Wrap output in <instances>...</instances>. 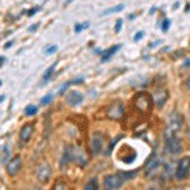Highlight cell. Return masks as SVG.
<instances>
[{
  "label": "cell",
  "mask_w": 190,
  "mask_h": 190,
  "mask_svg": "<svg viewBox=\"0 0 190 190\" xmlns=\"http://www.w3.org/2000/svg\"><path fill=\"white\" fill-rule=\"evenodd\" d=\"M102 146H103V138L100 135H95L93 137V141H91V147H93V152L95 155H98L102 150Z\"/></svg>",
  "instance_id": "obj_15"
},
{
  "label": "cell",
  "mask_w": 190,
  "mask_h": 190,
  "mask_svg": "<svg viewBox=\"0 0 190 190\" xmlns=\"http://www.w3.org/2000/svg\"><path fill=\"white\" fill-rule=\"evenodd\" d=\"M107 114L112 119H121L124 114V107L122 105V103H114L108 108Z\"/></svg>",
  "instance_id": "obj_7"
},
{
  "label": "cell",
  "mask_w": 190,
  "mask_h": 190,
  "mask_svg": "<svg viewBox=\"0 0 190 190\" xmlns=\"http://www.w3.org/2000/svg\"><path fill=\"white\" fill-rule=\"evenodd\" d=\"M32 136H33V125L32 124L23 125V128L20 129V133H19V138L22 141V143H27Z\"/></svg>",
  "instance_id": "obj_12"
},
{
  "label": "cell",
  "mask_w": 190,
  "mask_h": 190,
  "mask_svg": "<svg viewBox=\"0 0 190 190\" xmlns=\"http://www.w3.org/2000/svg\"><path fill=\"white\" fill-rule=\"evenodd\" d=\"M89 25H90V23H89V22L77 23V24H75V27H74V31H75L76 33H80L81 31H84V29H86V28H89Z\"/></svg>",
  "instance_id": "obj_19"
},
{
  "label": "cell",
  "mask_w": 190,
  "mask_h": 190,
  "mask_svg": "<svg viewBox=\"0 0 190 190\" xmlns=\"http://www.w3.org/2000/svg\"><path fill=\"white\" fill-rule=\"evenodd\" d=\"M122 23H123V19H122V18H119V19L117 20V23H115V27H114L115 33H119V32H121V29H122Z\"/></svg>",
  "instance_id": "obj_26"
},
{
  "label": "cell",
  "mask_w": 190,
  "mask_h": 190,
  "mask_svg": "<svg viewBox=\"0 0 190 190\" xmlns=\"http://www.w3.org/2000/svg\"><path fill=\"white\" fill-rule=\"evenodd\" d=\"M52 190H68V186L63 181H56L52 186Z\"/></svg>",
  "instance_id": "obj_18"
},
{
  "label": "cell",
  "mask_w": 190,
  "mask_h": 190,
  "mask_svg": "<svg viewBox=\"0 0 190 190\" xmlns=\"http://www.w3.org/2000/svg\"><path fill=\"white\" fill-rule=\"evenodd\" d=\"M155 10H156V6H153V8L151 9V12H150V14H151V15H152V14H153V12H155Z\"/></svg>",
  "instance_id": "obj_35"
},
{
  "label": "cell",
  "mask_w": 190,
  "mask_h": 190,
  "mask_svg": "<svg viewBox=\"0 0 190 190\" xmlns=\"http://www.w3.org/2000/svg\"><path fill=\"white\" fill-rule=\"evenodd\" d=\"M55 67H56V63L51 65L50 67H48V68L46 70V72H45V75H43V80H45V81H48V80L51 79V76H52V72H53Z\"/></svg>",
  "instance_id": "obj_21"
},
{
  "label": "cell",
  "mask_w": 190,
  "mask_h": 190,
  "mask_svg": "<svg viewBox=\"0 0 190 190\" xmlns=\"http://www.w3.org/2000/svg\"><path fill=\"white\" fill-rule=\"evenodd\" d=\"M181 123H182L181 115L179 113H174L170 117V122H168V124H167V128H166L165 133H174V135H176V132L180 129V127H181Z\"/></svg>",
  "instance_id": "obj_6"
},
{
  "label": "cell",
  "mask_w": 190,
  "mask_h": 190,
  "mask_svg": "<svg viewBox=\"0 0 190 190\" xmlns=\"http://www.w3.org/2000/svg\"><path fill=\"white\" fill-rule=\"evenodd\" d=\"M65 157L76 162L79 166H85L88 162V157H86V153L82 148L80 147H75V146H70L66 148L65 151Z\"/></svg>",
  "instance_id": "obj_1"
},
{
  "label": "cell",
  "mask_w": 190,
  "mask_h": 190,
  "mask_svg": "<svg viewBox=\"0 0 190 190\" xmlns=\"http://www.w3.org/2000/svg\"><path fill=\"white\" fill-rule=\"evenodd\" d=\"M4 62H5V58H4V57H2V65H4Z\"/></svg>",
  "instance_id": "obj_37"
},
{
  "label": "cell",
  "mask_w": 190,
  "mask_h": 190,
  "mask_svg": "<svg viewBox=\"0 0 190 190\" xmlns=\"http://www.w3.org/2000/svg\"><path fill=\"white\" fill-rule=\"evenodd\" d=\"M121 47H122V45H115V46L109 47L107 51H104V52L102 53V62H105V61L110 60L112 57H113V55L117 53V51L121 50Z\"/></svg>",
  "instance_id": "obj_14"
},
{
  "label": "cell",
  "mask_w": 190,
  "mask_h": 190,
  "mask_svg": "<svg viewBox=\"0 0 190 190\" xmlns=\"http://www.w3.org/2000/svg\"><path fill=\"white\" fill-rule=\"evenodd\" d=\"M186 88L190 89V76H189V79L186 80Z\"/></svg>",
  "instance_id": "obj_32"
},
{
  "label": "cell",
  "mask_w": 190,
  "mask_h": 190,
  "mask_svg": "<svg viewBox=\"0 0 190 190\" xmlns=\"http://www.w3.org/2000/svg\"><path fill=\"white\" fill-rule=\"evenodd\" d=\"M37 110H38V108L36 107V105H28V107L24 109V113H25V115H34L37 113Z\"/></svg>",
  "instance_id": "obj_22"
},
{
  "label": "cell",
  "mask_w": 190,
  "mask_h": 190,
  "mask_svg": "<svg viewBox=\"0 0 190 190\" xmlns=\"http://www.w3.org/2000/svg\"><path fill=\"white\" fill-rule=\"evenodd\" d=\"M38 27H39V23H36V24H33V25H31L29 28H28V31H29V32H34V31L38 29Z\"/></svg>",
  "instance_id": "obj_30"
},
{
  "label": "cell",
  "mask_w": 190,
  "mask_h": 190,
  "mask_svg": "<svg viewBox=\"0 0 190 190\" xmlns=\"http://www.w3.org/2000/svg\"><path fill=\"white\" fill-rule=\"evenodd\" d=\"M124 179L121 175H109L104 179V186L108 190H117L123 185Z\"/></svg>",
  "instance_id": "obj_5"
},
{
  "label": "cell",
  "mask_w": 190,
  "mask_h": 190,
  "mask_svg": "<svg viewBox=\"0 0 190 190\" xmlns=\"http://www.w3.org/2000/svg\"><path fill=\"white\" fill-rule=\"evenodd\" d=\"M20 167H22V160H20L19 156H15L14 158H12L8 165H6V171L10 176H15L18 174V171L20 170Z\"/></svg>",
  "instance_id": "obj_10"
},
{
  "label": "cell",
  "mask_w": 190,
  "mask_h": 190,
  "mask_svg": "<svg viewBox=\"0 0 190 190\" xmlns=\"http://www.w3.org/2000/svg\"><path fill=\"white\" fill-rule=\"evenodd\" d=\"M50 176H51V167L47 162H43L42 165H39L38 170H37V178L39 181L42 182H47L50 180Z\"/></svg>",
  "instance_id": "obj_11"
},
{
  "label": "cell",
  "mask_w": 190,
  "mask_h": 190,
  "mask_svg": "<svg viewBox=\"0 0 190 190\" xmlns=\"http://www.w3.org/2000/svg\"><path fill=\"white\" fill-rule=\"evenodd\" d=\"M39 9H41V6H37V8H32L29 12H28V15H29V17H32L33 14H34V13H37Z\"/></svg>",
  "instance_id": "obj_29"
},
{
  "label": "cell",
  "mask_w": 190,
  "mask_h": 190,
  "mask_svg": "<svg viewBox=\"0 0 190 190\" xmlns=\"http://www.w3.org/2000/svg\"><path fill=\"white\" fill-rule=\"evenodd\" d=\"M170 24H171V20H170V19H165L164 22H162V24H160L161 29H162L164 33H166V32L168 31V28H170Z\"/></svg>",
  "instance_id": "obj_24"
},
{
  "label": "cell",
  "mask_w": 190,
  "mask_h": 190,
  "mask_svg": "<svg viewBox=\"0 0 190 190\" xmlns=\"http://www.w3.org/2000/svg\"><path fill=\"white\" fill-rule=\"evenodd\" d=\"M160 165H161V156H160V155L153 153L152 156L150 157V160L147 161V164H146V174L147 175L153 174L158 168Z\"/></svg>",
  "instance_id": "obj_9"
},
{
  "label": "cell",
  "mask_w": 190,
  "mask_h": 190,
  "mask_svg": "<svg viewBox=\"0 0 190 190\" xmlns=\"http://www.w3.org/2000/svg\"><path fill=\"white\" fill-rule=\"evenodd\" d=\"M165 141H166V150L172 153L178 155L181 152V142L174 133H165Z\"/></svg>",
  "instance_id": "obj_3"
},
{
  "label": "cell",
  "mask_w": 190,
  "mask_h": 190,
  "mask_svg": "<svg viewBox=\"0 0 190 190\" xmlns=\"http://www.w3.org/2000/svg\"><path fill=\"white\" fill-rule=\"evenodd\" d=\"M82 100H84V95L80 93V91L72 90V91H68L66 94V103L70 105V107H76V105L81 104Z\"/></svg>",
  "instance_id": "obj_8"
},
{
  "label": "cell",
  "mask_w": 190,
  "mask_h": 190,
  "mask_svg": "<svg viewBox=\"0 0 190 190\" xmlns=\"http://www.w3.org/2000/svg\"><path fill=\"white\" fill-rule=\"evenodd\" d=\"M167 98H168V93H167V90H165V89H158L156 93H155V95H153L155 103H156L160 108L165 104V102L167 100Z\"/></svg>",
  "instance_id": "obj_13"
},
{
  "label": "cell",
  "mask_w": 190,
  "mask_h": 190,
  "mask_svg": "<svg viewBox=\"0 0 190 190\" xmlns=\"http://www.w3.org/2000/svg\"><path fill=\"white\" fill-rule=\"evenodd\" d=\"M70 84H71V82H66V84H63V86L60 89V91H58V93H60V94H63V93H65V90H66V89L70 86Z\"/></svg>",
  "instance_id": "obj_28"
},
{
  "label": "cell",
  "mask_w": 190,
  "mask_h": 190,
  "mask_svg": "<svg viewBox=\"0 0 190 190\" xmlns=\"http://www.w3.org/2000/svg\"><path fill=\"white\" fill-rule=\"evenodd\" d=\"M13 45V41H9V42H6V43L4 45V48H10Z\"/></svg>",
  "instance_id": "obj_31"
},
{
  "label": "cell",
  "mask_w": 190,
  "mask_h": 190,
  "mask_svg": "<svg viewBox=\"0 0 190 190\" xmlns=\"http://www.w3.org/2000/svg\"><path fill=\"white\" fill-rule=\"evenodd\" d=\"M184 66H185V67H186V66H190V58H189L188 61H185V65H184Z\"/></svg>",
  "instance_id": "obj_34"
},
{
  "label": "cell",
  "mask_w": 190,
  "mask_h": 190,
  "mask_svg": "<svg viewBox=\"0 0 190 190\" xmlns=\"http://www.w3.org/2000/svg\"><path fill=\"white\" fill-rule=\"evenodd\" d=\"M123 9H124V5H123V4H119V5H115V6H112V8H109V9L103 10L102 15H109V14H112V13H118V12H122Z\"/></svg>",
  "instance_id": "obj_16"
},
{
  "label": "cell",
  "mask_w": 190,
  "mask_h": 190,
  "mask_svg": "<svg viewBox=\"0 0 190 190\" xmlns=\"http://www.w3.org/2000/svg\"><path fill=\"white\" fill-rule=\"evenodd\" d=\"M84 190H98V181H96V179L90 180L86 184V186H85V189H84Z\"/></svg>",
  "instance_id": "obj_23"
},
{
  "label": "cell",
  "mask_w": 190,
  "mask_h": 190,
  "mask_svg": "<svg viewBox=\"0 0 190 190\" xmlns=\"http://www.w3.org/2000/svg\"><path fill=\"white\" fill-rule=\"evenodd\" d=\"M2 153H3V156H2V164L4 165L5 162H8V160H9V155H10V151H9V147L4 145L3 146V148H2Z\"/></svg>",
  "instance_id": "obj_17"
},
{
  "label": "cell",
  "mask_w": 190,
  "mask_h": 190,
  "mask_svg": "<svg viewBox=\"0 0 190 190\" xmlns=\"http://www.w3.org/2000/svg\"><path fill=\"white\" fill-rule=\"evenodd\" d=\"M179 5H180V3L178 2V3H175V5H174V8L172 9H176V8H179Z\"/></svg>",
  "instance_id": "obj_33"
},
{
  "label": "cell",
  "mask_w": 190,
  "mask_h": 190,
  "mask_svg": "<svg viewBox=\"0 0 190 190\" xmlns=\"http://www.w3.org/2000/svg\"><path fill=\"white\" fill-rule=\"evenodd\" d=\"M190 10V3H189V5H186V8H185V12H189Z\"/></svg>",
  "instance_id": "obj_36"
},
{
  "label": "cell",
  "mask_w": 190,
  "mask_h": 190,
  "mask_svg": "<svg viewBox=\"0 0 190 190\" xmlns=\"http://www.w3.org/2000/svg\"><path fill=\"white\" fill-rule=\"evenodd\" d=\"M52 99H53V95H52V94H48V95L43 96V98L41 99V105H47V104H50V103L52 102Z\"/></svg>",
  "instance_id": "obj_25"
},
{
  "label": "cell",
  "mask_w": 190,
  "mask_h": 190,
  "mask_svg": "<svg viewBox=\"0 0 190 190\" xmlns=\"http://www.w3.org/2000/svg\"><path fill=\"white\" fill-rule=\"evenodd\" d=\"M143 37H145V32H143V31H139V32L136 33V36L133 37V41H135V42H138V41L142 39Z\"/></svg>",
  "instance_id": "obj_27"
},
{
  "label": "cell",
  "mask_w": 190,
  "mask_h": 190,
  "mask_svg": "<svg viewBox=\"0 0 190 190\" xmlns=\"http://www.w3.org/2000/svg\"><path fill=\"white\" fill-rule=\"evenodd\" d=\"M57 46L56 45H48V46H46L45 48H43V52L47 55V56H51V55H53L56 51H57Z\"/></svg>",
  "instance_id": "obj_20"
},
{
  "label": "cell",
  "mask_w": 190,
  "mask_h": 190,
  "mask_svg": "<svg viewBox=\"0 0 190 190\" xmlns=\"http://www.w3.org/2000/svg\"><path fill=\"white\" fill-rule=\"evenodd\" d=\"M153 105V99L150 94L147 93H139L136 95V107L138 110H141L142 113H147L152 109Z\"/></svg>",
  "instance_id": "obj_2"
},
{
  "label": "cell",
  "mask_w": 190,
  "mask_h": 190,
  "mask_svg": "<svg viewBox=\"0 0 190 190\" xmlns=\"http://www.w3.org/2000/svg\"><path fill=\"white\" fill-rule=\"evenodd\" d=\"M190 172V157H184L179 161L175 170V178L178 180H184Z\"/></svg>",
  "instance_id": "obj_4"
}]
</instances>
